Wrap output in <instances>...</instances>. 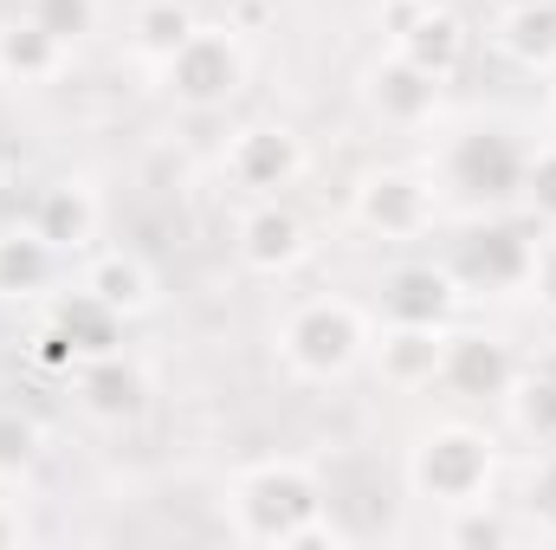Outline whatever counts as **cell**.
<instances>
[{
	"label": "cell",
	"instance_id": "6da1fadb",
	"mask_svg": "<svg viewBox=\"0 0 556 550\" xmlns=\"http://www.w3.org/2000/svg\"><path fill=\"white\" fill-rule=\"evenodd\" d=\"M227 532L260 550L343 545V525L330 518L324 479L298 453H266V460L233 473V486H227Z\"/></svg>",
	"mask_w": 556,
	"mask_h": 550
},
{
	"label": "cell",
	"instance_id": "7a4b0ae2",
	"mask_svg": "<svg viewBox=\"0 0 556 550\" xmlns=\"http://www.w3.org/2000/svg\"><path fill=\"white\" fill-rule=\"evenodd\" d=\"M369 311L356 298H304L278 324V357L298 383H343L369 357Z\"/></svg>",
	"mask_w": 556,
	"mask_h": 550
},
{
	"label": "cell",
	"instance_id": "3957f363",
	"mask_svg": "<svg viewBox=\"0 0 556 550\" xmlns=\"http://www.w3.org/2000/svg\"><path fill=\"white\" fill-rule=\"evenodd\" d=\"M492 486H498V447L472 421H433L408 447V492L440 512L492 499Z\"/></svg>",
	"mask_w": 556,
	"mask_h": 550
},
{
	"label": "cell",
	"instance_id": "277c9868",
	"mask_svg": "<svg viewBox=\"0 0 556 550\" xmlns=\"http://www.w3.org/2000/svg\"><path fill=\"white\" fill-rule=\"evenodd\" d=\"M440 182L466 201V208H511L518 182H525V142L511 137L505 124H472L446 142L440 155Z\"/></svg>",
	"mask_w": 556,
	"mask_h": 550
},
{
	"label": "cell",
	"instance_id": "5b68a950",
	"mask_svg": "<svg viewBox=\"0 0 556 550\" xmlns=\"http://www.w3.org/2000/svg\"><path fill=\"white\" fill-rule=\"evenodd\" d=\"M531 253H538V221H511V214H485L472 221L453 247H446V273L459 278V291H525L531 273Z\"/></svg>",
	"mask_w": 556,
	"mask_h": 550
},
{
	"label": "cell",
	"instance_id": "8992f818",
	"mask_svg": "<svg viewBox=\"0 0 556 550\" xmlns=\"http://www.w3.org/2000/svg\"><path fill=\"white\" fill-rule=\"evenodd\" d=\"M162 91L181 111H227L247 91V46L233 26H194L188 46L162 65Z\"/></svg>",
	"mask_w": 556,
	"mask_h": 550
},
{
	"label": "cell",
	"instance_id": "52a82bcc",
	"mask_svg": "<svg viewBox=\"0 0 556 550\" xmlns=\"http://www.w3.org/2000/svg\"><path fill=\"white\" fill-rule=\"evenodd\" d=\"M350 214L363 234L376 240H420L440 214V188L433 175L402 168V162H382V168H363L356 188H350Z\"/></svg>",
	"mask_w": 556,
	"mask_h": 550
},
{
	"label": "cell",
	"instance_id": "ba28073f",
	"mask_svg": "<svg viewBox=\"0 0 556 550\" xmlns=\"http://www.w3.org/2000/svg\"><path fill=\"white\" fill-rule=\"evenodd\" d=\"M376 20H382V33H389V52L415 59L420 72L453 78V72L466 65L472 33H466V20H459L446 0H382Z\"/></svg>",
	"mask_w": 556,
	"mask_h": 550
},
{
	"label": "cell",
	"instance_id": "9c48e42d",
	"mask_svg": "<svg viewBox=\"0 0 556 550\" xmlns=\"http://www.w3.org/2000/svg\"><path fill=\"white\" fill-rule=\"evenodd\" d=\"M304 137L291 124H240L227 142V182L247 195V201H273L285 188H298L304 175Z\"/></svg>",
	"mask_w": 556,
	"mask_h": 550
},
{
	"label": "cell",
	"instance_id": "30bf717a",
	"mask_svg": "<svg viewBox=\"0 0 556 550\" xmlns=\"http://www.w3.org/2000/svg\"><path fill=\"white\" fill-rule=\"evenodd\" d=\"M518 357L505 337L492 330H446V350H440V389L459 396V402H505L511 383H518Z\"/></svg>",
	"mask_w": 556,
	"mask_h": 550
},
{
	"label": "cell",
	"instance_id": "8fae6325",
	"mask_svg": "<svg viewBox=\"0 0 556 550\" xmlns=\"http://www.w3.org/2000/svg\"><path fill=\"white\" fill-rule=\"evenodd\" d=\"M440 98H446V78L420 72L415 59H402V52H382V59L363 72V104H369V117L389 124V130H420V124H433V117H440Z\"/></svg>",
	"mask_w": 556,
	"mask_h": 550
},
{
	"label": "cell",
	"instance_id": "7c38bea8",
	"mask_svg": "<svg viewBox=\"0 0 556 550\" xmlns=\"http://www.w3.org/2000/svg\"><path fill=\"white\" fill-rule=\"evenodd\" d=\"M233 253H240L247 273L285 278V273H298V266L311 260V227H304L298 208H285V195L253 201V208L240 214V227H233Z\"/></svg>",
	"mask_w": 556,
	"mask_h": 550
},
{
	"label": "cell",
	"instance_id": "4fadbf2b",
	"mask_svg": "<svg viewBox=\"0 0 556 550\" xmlns=\"http://www.w3.org/2000/svg\"><path fill=\"white\" fill-rule=\"evenodd\" d=\"M459 278L446 273V260H402L382 278V324H453L459 317Z\"/></svg>",
	"mask_w": 556,
	"mask_h": 550
},
{
	"label": "cell",
	"instance_id": "5bb4252c",
	"mask_svg": "<svg viewBox=\"0 0 556 550\" xmlns=\"http://www.w3.org/2000/svg\"><path fill=\"white\" fill-rule=\"evenodd\" d=\"M33 227H39V240H46L59 260H78V253H91L98 234H104V201H98V188L78 182V175L46 182L39 201H33Z\"/></svg>",
	"mask_w": 556,
	"mask_h": 550
},
{
	"label": "cell",
	"instance_id": "9a60e30c",
	"mask_svg": "<svg viewBox=\"0 0 556 550\" xmlns=\"http://www.w3.org/2000/svg\"><path fill=\"white\" fill-rule=\"evenodd\" d=\"M72 389H78V409L91 414V421H104V427H124V421H137L149 409V376H142L124 350L85 357L72 370Z\"/></svg>",
	"mask_w": 556,
	"mask_h": 550
},
{
	"label": "cell",
	"instance_id": "2e32d148",
	"mask_svg": "<svg viewBox=\"0 0 556 550\" xmlns=\"http://www.w3.org/2000/svg\"><path fill=\"white\" fill-rule=\"evenodd\" d=\"M78 285L104 304V311H117L124 324H137L142 311H155V266L142 260V253H130V247H98V253H85V273H78Z\"/></svg>",
	"mask_w": 556,
	"mask_h": 550
},
{
	"label": "cell",
	"instance_id": "e0dca14e",
	"mask_svg": "<svg viewBox=\"0 0 556 550\" xmlns=\"http://www.w3.org/2000/svg\"><path fill=\"white\" fill-rule=\"evenodd\" d=\"M453 330V324H446ZM440 324H382V337H369L376 376L389 389H433L440 383V350H446Z\"/></svg>",
	"mask_w": 556,
	"mask_h": 550
},
{
	"label": "cell",
	"instance_id": "ac0fdd59",
	"mask_svg": "<svg viewBox=\"0 0 556 550\" xmlns=\"http://www.w3.org/2000/svg\"><path fill=\"white\" fill-rule=\"evenodd\" d=\"M492 46L525 72H556V0H505L492 13Z\"/></svg>",
	"mask_w": 556,
	"mask_h": 550
},
{
	"label": "cell",
	"instance_id": "d6986e66",
	"mask_svg": "<svg viewBox=\"0 0 556 550\" xmlns=\"http://www.w3.org/2000/svg\"><path fill=\"white\" fill-rule=\"evenodd\" d=\"M59 253L39 240V227H0V304H33V298H52L59 285Z\"/></svg>",
	"mask_w": 556,
	"mask_h": 550
},
{
	"label": "cell",
	"instance_id": "ffe728a7",
	"mask_svg": "<svg viewBox=\"0 0 556 550\" xmlns=\"http://www.w3.org/2000/svg\"><path fill=\"white\" fill-rule=\"evenodd\" d=\"M65 46L46 33V26H33L26 13H13L7 26H0V85H20V91H33V85H52L59 72H65Z\"/></svg>",
	"mask_w": 556,
	"mask_h": 550
},
{
	"label": "cell",
	"instance_id": "44dd1931",
	"mask_svg": "<svg viewBox=\"0 0 556 550\" xmlns=\"http://www.w3.org/2000/svg\"><path fill=\"white\" fill-rule=\"evenodd\" d=\"M46 324L78 350V363H85V357H111V350H124V317L104 311L85 285H78V291H59L52 311H46Z\"/></svg>",
	"mask_w": 556,
	"mask_h": 550
},
{
	"label": "cell",
	"instance_id": "7402d4cb",
	"mask_svg": "<svg viewBox=\"0 0 556 550\" xmlns=\"http://www.w3.org/2000/svg\"><path fill=\"white\" fill-rule=\"evenodd\" d=\"M201 26V13L188 7V0H137L130 7V26H124V39H130V52H137L142 65H168L181 46H188V33Z\"/></svg>",
	"mask_w": 556,
	"mask_h": 550
},
{
	"label": "cell",
	"instance_id": "603a6c76",
	"mask_svg": "<svg viewBox=\"0 0 556 550\" xmlns=\"http://www.w3.org/2000/svg\"><path fill=\"white\" fill-rule=\"evenodd\" d=\"M511 427L544 453V447H556V376H518L511 383Z\"/></svg>",
	"mask_w": 556,
	"mask_h": 550
},
{
	"label": "cell",
	"instance_id": "cb8c5ba5",
	"mask_svg": "<svg viewBox=\"0 0 556 550\" xmlns=\"http://www.w3.org/2000/svg\"><path fill=\"white\" fill-rule=\"evenodd\" d=\"M39 453H46L39 421L26 409H13V402H0V486H20L39 466Z\"/></svg>",
	"mask_w": 556,
	"mask_h": 550
},
{
	"label": "cell",
	"instance_id": "d4e9b609",
	"mask_svg": "<svg viewBox=\"0 0 556 550\" xmlns=\"http://www.w3.org/2000/svg\"><path fill=\"white\" fill-rule=\"evenodd\" d=\"M33 26H46L65 52H78L91 33H98V20H104V0H26L20 7Z\"/></svg>",
	"mask_w": 556,
	"mask_h": 550
},
{
	"label": "cell",
	"instance_id": "484cf974",
	"mask_svg": "<svg viewBox=\"0 0 556 550\" xmlns=\"http://www.w3.org/2000/svg\"><path fill=\"white\" fill-rule=\"evenodd\" d=\"M446 545L453 550H505L511 545V518L498 512V499H472L446 512Z\"/></svg>",
	"mask_w": 556,
	"mask_h": 550
},
{
	"label": "cell",
	"instance_id": "4316f807",
	"mask_svg": "<svg viewBox=\"0 0 556 550\" xmlns=\"http://www.w3.org/2000/svg\"><path fill=\"white\" fill-rule=\"evenodd\" d=\"M518 208H525V221H538L544 234L556 227V142H538V149H525Z\"/></svg>",
	"mask_w": 556,
	"mask_h": 550
},
{
	"label": "cell",
	"instance_id": "83f0119b",
	"mask_svg": "<svg viewBox=\"0 0 556 550\" xmlns=\"http://www.w3.org/2000/svg\"><path fill=\"white\" fill-rule=\"evenodd\" d=\"M525 291H531V304H538L544 317H556V227L551 234H538V253H531Z\"/></svg>",
	"mask_w": 556,
	"mask_h": 550
},
{
	"label": "cell",
	"instance_id": "f1b7e54d",
	"mask_svg": "<svg viewBox=\"0 0 556 550\" xmlns=\"http://www.w3.org/2000/svg\"><path fill=\"white\" fill-rule=\"evenodd\" d=\"M531 512H538V525L556 538V447H544V460L531 473Z\"/></svg>",
	"mask_w": 556,
	"mask_h": 550
},
{
	"label": "cell",
	"instance_id": "f546056e",
	"mask_svg": "<svg viewBox=\"0 0 556 550\" xmlns=\"http://www.w3.org/2000/svg\"><path fill=\"white\" fill-rule=\"evenodd\" d=\"M20 532H26V525H20V512H7V505H0V545H20Z\"/></svg>",
	"mask_w": 556,
	"mask_h": 550
},
{
	"label": "cell",
	"instance_id": "4dcf8cb0",
	"mask_svg": "<svg viewBox=\"0 0 556 550\" xmlns=\"http://www.w3.org/2000/svg\"><path fill=\"white\" fill-rule=\"evenodd\" d=\"M551 104H556V98H551Z\"/></svg>",
	"mask_w": 556,
	"mask_h": 550
}]
</instances>
